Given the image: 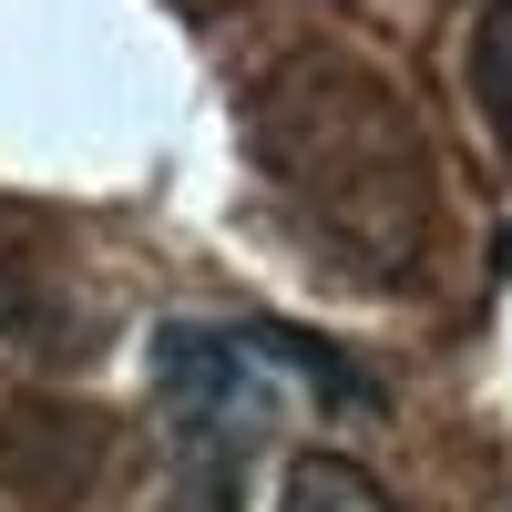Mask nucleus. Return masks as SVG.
<instances>
[{"label":"nucleus","mask_w":512,"mask_h":512,"mask_svg":"<svg viewBox=\"0 0 512 512\" xmlns=\"http://www.w3.org/2000/svg\"><path fill=\"white\" fill-rule=\"evenodd\" d=\"M246 144L338 267L379 287L420 277L431 256V144L390 72H369L338 41H287L246 82Z\"/></svg>","instance_id":"nucleus-1"},{"label":"nucleus","mask_w":512,"mask_h":512,"mask_svg":"<svg viewBox=\"0 0 512 512\" xmlns=\"http://www.w3.org/2000/svg\"><path fill=\"white\" fill-rule=\"evenodd\" d=\"M0 328H11V277H0Z\"/></svg>","instance_id":"nucleus-5"},{"label":"nucleus","mask_w":512,"mask_h":512,"mask_svg":"<svg viewBox=\"0 0 512 512\" xmlns=\"http://www.w3.org/2000/svg\"><path fill=\"white\" fill-rule=\"evenodd\" d=\"M472 93H482V123H492V144L512 164V0H492L482 31H472Z\"/></svg>","instance_id":"nucleus-4"},{"label":"nucleus","mask_w":512,"mask_h":512,"mask_svg":"<svg viewBox=\"0 0 512 512\" xmlns=\"http://www.w3.org/2000/svg\"><path fill=\"white\" fill-rule=\"evenodd\" d=\"M277 512H390V492L338 451H297L287 482H277Z\"/></svg>","instance_id":"nucleus-3"},{"label":"nucleus","mask_w":512,"mask_h":512,"mask_svg":"<svg viewBox=\"0 0 512 512\" xmlns=\"http://www.w3.org/2000/svg\"><path fill=\"white\" fill-rule=\"evenodd\" d=\"M154 369H164V410H175V431L195 451H216V461L256 451L297 400H328V410H359L369 400L359 379H338L328 349L277 338V328H164Z\"/></svg>","instance_id":"nucleus-2"}]
</instances>
